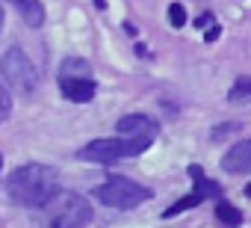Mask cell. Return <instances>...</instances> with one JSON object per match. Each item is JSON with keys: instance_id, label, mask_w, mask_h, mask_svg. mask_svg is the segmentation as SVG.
<instances>
[{"instance_id": "cell-1", "label": "cell", "mask_w": 251, "mask_h": 228, "mask_svg": "<svg viewBox=\"0 0 251 228\" xmlns=\"http://www.w3.org/2000/svg\"><path fill=\"white\" fill-rule=\"evenodd\" d=\"M56 190H59V175H56V169H50L45 163L18 166L6 178V196H9V201H15L21 207H42Z\"/></svg>"}, {"instance_id": "cell-2", "label": "cell", "mask_w": 251, "mask_h": 228, "mask_svg": "<svg viewBox=\"0 0 251 228\" xmlns=\"http://www.w3.org/2000/svg\"><path fill=\"white\" fill-rule=\"evenodd\" d=\"M39 210L45 228H86L92 222V204L68 190H56Z\"/></svg>"}, {"instance_id": "cell-3", "label": "cell", "mask_w": 251, "mask_h": 228, "mask_svg": "<svg viewBox=\"0 0 251 228\" xmlns=\"http://www.w3.org/2000/svg\"><path fill=\"white\" fill-rule=\"evenodd\" d=\"M95 199L100 204H106V207H115V210H133V207H139V204H145L151 199V190L130 181V178L112 175L109 181L95 187Z\"/></svg>"}, {"instance_id": "cell-4", "label": "cell", "mask_w": 251, "mask_h": 228, "mask_svg": "<svg viewBox=\"0 0 251 228\" xmlns=\"http://www.w3.org/2000/svg\"><path fill=\"white\" fill-rule=\"evenodd\" d=\"M151 140H130V137H118V140H95L89 145H83L77 151V160H89V163H112V160H124V157H136L142 151H148Z\"/></svg>"}, {"instance_id": "cell-5", "label": "cell", "mask_w": 251, "mask_h": 228, "mask_svg": "<svg viewBox=\"0 0 251 228\" xmlns=\"http://www.w3.org/2000/svg\"><path fill=\"white\" fill-rule=\"evenodd\" d=\"M0 74H3V80L18 95H33L36 86H39V71L21 48H9L3 54V59H0Z\"/></svg>"}, {"instance_id": "cell-6", "label": "cell", "mask_w": 251, "mask_h": 228, "mask_svg": "<svg viewBox=\"0 0 251 228\" xmlns=\"http://www.w3.org/2000/svg\"><path fill=\"white\" fill-rule=\"evenodd\" d=\"M59 92H62V98H68L74 104H89L95 98L98 86H95L92 77H65V74H59Z\"/></svg>"}, {"instance_id": "cell-7", "label": "cell", "mask_w": 251, "mask_h": 228, "mask_svg": "<svg viewBox=\"0 0 251 228\" xmlns=\"http://www.w3.org/2000/svg\"><path fill=\"white\" fill-rule=\"evenodd\" d=\"M115 128H118L121 137H130V140H154V134H157V122L148 119V116H142V113L121 116Z\"/></svg>"}, {"instance_id": "cell-8", "label": "cell", "mask_w": 251, "mask_h": 228, "mask_svg": "<svg viewBox=\"0 0 251 228\" xmlns=\"http://www.w3.org/2000/svg\"><path fill=\"white\" fill-rule=\"evenodd\" d=\"M222 169H225V172H230V175L251 172V140L236 142L233 148H227V154L222 157Z\"/></svg>"}, {"instance_id": "cell-9", "label": "cell", "mask_w": 251, "mask_h": 228, "mask_svg": "<svg viewBox=\"0 0 251 228\" xmlns=\"http://www.w3.org/2000/svg\"><path fill=\"white\" fill-rule=\"evenodd\" d=\"M189 175H192V184H195V193H198V196L213 199V196L222 193V187H219L216 181H210V178L201 172V166H189Z\"/></svg>"}, {"instance_id": "cell-10", "label": "cell", "mask_w": 251, "mask_h": 228, "mask_svg": "<svg viewBox=\"0 0 251 228\" xmlns=\"http://www.w3.org/2000/svg\"><path fill=\"white\" fill-rule=\"evenodd\" d=\"M21 18L27 21V27H42L45 24V6H42V0H24V3L18 6Z\"/></svg>"}, {"instance_id": "cell-11", "label": "cell", "mask_w": 251, "mask_h": 228, "mask_svg": "<svg viewBox=\"0 0 251 228\" xmlns=\"http://www.w3.org/2000/svg\"><path fill=\"white\" fill-rule=\"evenodd\" d=\"M59 74H65V77H89V74H92V65H89L86 59L68 57V59H62V65H59Z\"/></svg>"}, {"instance_id": "cell-12", "label": "cell", "mask_w": 251, "mask_h": 228, "mask_svg": "<svg viewBox=\"0 0 251 228\" xmlns=\"http://www.w3.org/2000/svg\"><path fill=\"white\" fill-rule=\"evenodd\" d=\"M201 201H204V196H198V193L192 190V193H189L186 199H177V201H175L172 207H166L163 219H175L177 213H183V210H189V207H195V204H201Z\"/></svg>"}, {"instance_id": "cell-13", "label": "cell", "mask_w": 251, "mask_h": 228, "mask_svg": "<svg viewBox=\"0 0 251 228\" xmlns=\"http://www.w3.org/2000/svg\"><path fill=\"white\" fill-rule=\"evenodd\" d=\"M216 216H219L225 225H230V228H239V225H242V213H239L233 204H227V201H219V204H216Z\"/></svg>"}, {"instance_id": "cell-14", "label": "cell", "mask_w": 251, "mask_h": 228, "mask_svg": "<svg viewBox=\"0 0 251 228\" xmlns=\"http://www.w3.org/2000/svg\"><path fill=\"white\" fill-rule=\"evenodd\" d=\"M227 101H230V104H245V101H251V77L236 80L233 89L227 92Z\"/></svg>"}, {"instance_id": "cell-15", "label": "cell", "mask_w": 251, "mask_h": 228, "mask_svg": "<svg viewBox=\"0 0 251 228\" xmlns=\"http://www.w3.org/2000/svg\"><path fill=\"white\" fill-rule=\"evenodd\" d=\"M169 24L177 27V30L186 24V9H183L180 3H172V6H169Z\"/></svg>"}, {"instance_id": "cell-16", "label": "cell", "mask_w": 251, "mask_h": 228, "mask_svg": "<svg viewBox=\"0 0 251 228\" xmlns=\"http://www.w3.org/2000/svg\"><path fill=\"white\" fill-rule=\"evenodd\" d=\"M9 113H12V98H9V92L3 86H0V122H6Z\"/></svg>"}, {"instance_id": "cell-17", "label": "cell", "mask_w": 251, "mask_h": 228, "mask_svg": "<svg viewBox=\"0 0 251 228\" xmlns=\"http://www.w3.org/2000/svg\"><path fill=\"white\" fill-rule=\"evenodd\" d=\"M198 27H201V30L207 27V42H213V39L219 36V27H216L213 15H201V18H198Z\"/></svg>"}, {"instance_id": "cell-18", "label": "cell", "mask_w": 251, "mask_h": 228, "mask_svg": "<svg viewBox=\"0 0 251 228\" xmlns=\"http://www.w3.org/2000/svg\"><path fill=\"white\" fill-rule=\"evenodd\" d=\"M0 33H3V6H0Z\"/></svg>"}, {"instance_id": "cell-19", "label": "cell", "mask_w": 251, "mask_h": 228, "mask_svg": "<svg viewBox=\"0 0 251 228\" xmlns=\"http://www.w3.org/2000/svg\"><path fill=\"white\" fill-rule=\"evenodd\" d=\"M95 6H98V9H103V6H106V3H103V0H95Z\"/></svg>"}, {"instance_id": "cell-20", "label": "cell", "mask_w": 251, "mask_h": 228, "mask_svg": "<svg viewBox=\"0 0 251 228\" xmlns=\"http://www.w3.org/2000/svg\"><path fill=\"white\" fill-rule=\"evenodd\" d=\"M245 196H248V199H251V184H248V187H245Z\"/></svg>"}, {"instance_id": "cell-21", "label": "cell", "mask_w": 251, "mask_h": 228, "mask_svg": "<svg viewBox=\"0 0 251 228\" xmlns=\"http://www.w3.org/2000/svg\"><path fill=\"white\" fill-rule=\"evenodd\" d=\"M9 3H15V6H21V3H24V0H9Z\"/></svg>"}, {"instance_id": "cell-22", "label": "cell", "mask_w": 251, "mask_h": 228, "mask_svg": "<svg viewBox=\"0 0 251 228\" xmlns=\"http://www.w3.org/2000/svg\"><path fill=\"white\" fill-rule=\"evenodd\" d=\"M0 169H3V154H0Z\"/></svg>"}]
</instances>
